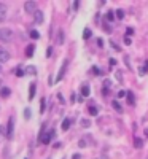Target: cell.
Returning <instances> with one entry per match:
<instances>
[{
  "instance_id": "obj_29",
  "label": "cell",
  "mask_w": 148,
  "mask_h": 159,
  "mask_svg": "<svg viewBox=\"0 0 148 159\" xmlns=\"http://www.w3.org/2000/svg\"><path fill=\"white\" fill-rule=\"evenodd\" d=\"M116 76H118V81L123 83V76H121V72H116Z\"/></svg>"
},
{
  "instance_id": "obj_33",
  "label": "cell",
  "mask_w": 148,
  "mask_h": 159,
  "mask_svg": "<svg viewBox=\"0 0 148 159\" xmlns=\"http://www.w3.org/2000/svg\"><path fill=\"white\" fill-rule=\"evenodd\" d=\"M132 34H134V29H131V27H129V29L126 30V37H127V35H132Z\"/></svg>"
},
{
  "instance_id": "obj_37",
  "label": "cell",
  "mask_w": 148,
  "mask_h": 159,
  "mask_svg": "<svg viewBox=\"0 0 148 159\" xmlns=\"http://www.w3.org/2000/svg\"><path fill=\"white\" fill-rule=\"evenodd\" d=\"M3 132H5V127H3V126H0V135H2Z\"/></svg>"
},
{
  "instance_id": "obj_26",
  "label": "cell",
  "mask_w": 148,
  "mask_h": 159,
  "mask_svg": "<svg viewBox=\"0 0 148 159\" xmlns=\"http://www.w3.org/2000/svg\"><path fill=\"white\" fill-rule=\"evenodd\" d=\"M81 126H83V127H89V126H91V121H89V119H83Z\"/></svg>"
},
{
  "instance_id": "obj_38",
  "label": "cell",
  "mask_w": 148,
  "mask_h": 159,
  "mask_svg": "<svg viewBox=\"0 0 148 159\" xmlns=\"http://www.w3.org/2000/svg\"><path fill=\"white\" fill-rule=\"evenodd\" d=\"M78 7H80V2H75V3H73V8H75V10H76V8H78Z\"/></svg>"
},
{
  "instance_id": "obj_40",
  "label": "cell",
  "mask_w": 148,
  "mask_h": 159,
  "mask_svg": "<svg viewBox=\"0 0 148 159\" xmlns=\"http://www.w3.org/2000/svg\"><path fill=\"white\" fill-rule=\"evenodd\" d=\"M145 135L148 137V129H145Z\"/></svg>"
},
{
  "instance_id": "obj_18",
  "label": "cell",
  "mask_w": 148,
  "mask_h": 159,
  "mask_svg": "<svg viewBox=\"0 0 148 159\" xmlns=\"http://www.w3.org/2000/svg\"><path fill=\"white\" fill-rule=\"evenodd\" d=\"M105 19H107V21H115V13H113V11H109V13L105 15Z\"/></svg>"
},
{
  "instance_id": "obj_31",
  "label": "cell",
  "mask_w": 148,
  "mask_h": 159,
  "mask_svg": "<svg viewBox=\"0 0 148 159\" xmlns=\"http://www.w3.org/2000/svg\"><path fill=\"white\" fill-rule=\"evenodd\" d=\"M51 54H53V48H51V46H49V48H48V49H46V56H48V57H49V56H51Z\"/></svg>"
},
{
  "instance_id": "obj_42",
  "label": "cell",
  "mask_w": 148,
  "mask_h": 159,
  "mask_svg": "<svg viewBox=\"0 0 148 159\" xmlns=\"http://www.w3.org/2000/svg\"><path fill=\"white\" fill-rule=\"evenodd\" d=\"M0 91H2V83H0Z\"/></svg>"
},
{
  "instance_id": "obj_39",
  "label": "cell",
  "mask_w": 148,
  "mask_h": 159,
  "mask_svg": "<svg viewBox=\"0 0 148 159\" xmlns=\"http://www.w3.org/2000/svg\"><path fill=\"white\" fill-rule=\"evenodd\" d=\"M80 157H81L80 154H73V157H72V159H80Z\"/></svg>"
},
{
  "instance_id": "obj_27",
  "label": "cell",
  "mask_w": 148,
  "mask_h": 159,
  "mask_svg": "<svg viewBox=\"0 0 148 159\" xmlns=\"http://www.w3.org/2000/svg\"><path fill=\"white\" fill-rule=\"evenodd\" d=\"M16 75H18V76H24V70H22L21 67H18V69H16Z\"/></svg>"
},
{
  "instance_id": "obj_2",
  "label": "cell",
  "mask_w": 148,
  "mask_h": 159,
  "mask_svg": "<svg viewBox=\"0 0 148 159\" xmlns=\"http://www.w3.org/2000/svg\"><path fill=\"white\" fill-rule=\"evenodd\" d=\"M13 38V32L10 29H0V40L2 42H10Z\"/></svg>"
},
{
  "instance_id": "obj_36",
  "label": "cell",
  "mask_w": 148,
  "mask_h": 159,
  "mask_svg": "<svg viewBox=\"0 0 148 159\" xmlns=\"http://www.w3.org/2000/svg\"><path fill=\"white\" fill-rule=\"evenodd\" d=\"M97 45L99 46H104V40H97Z\"/></svg>"
},
{
  "instance_id": "obj_4",
  "label": "cell",
  "mask_w": 148,
  "mask_h": 159,
  "mask_svg": "<svg viewBox=\"0 0 148 159\" xmlns=\"http://www.w3.org/2000/svg\"><path fill=\"white\" fill-rule=\"evenodd\" d=\"M13 127H15V121H13V118L8 119V130H7V139H13Z\"/></svg>"
},
{
  "instance_id": "obj_24",
  "label": "cell",
  "mask_w": 148,
  "mask_h": 159,
  "mask_svg": "<svg viewBox=\"0 0 148 159\" xmlns=\"http://www.w3.org/2000/svg\"><path fill=\"white\" fill-rule=\"evenodd\" d=\"M45 102H46V99H42V100H40V111H45Z\"/></svg>"
},
{
  "instance_id": "obj_3",
  "label": "cell",
  "mask_w": 148,
  "mask_h": 159,
  "mask_svg": "<svg viewBox=\"0 0 148 159\" xmlns=\"http://www.w3.org/2000/svg\"><path fill=\"white\" fill-rule=\"evenodd\" d=\"M37 8H38L37 2H25V3H24V10H25V13H35Z\"/></svg>"
},
{
  "instance_id": "obj_35",
  "label": "cell",
  "mask_w": 148,
  "mask_h": 159,
  "mask_svg": "<svg viewBox=\"0 0 148 159\" xmlns=\"http://www.w3.org/2000/svg\"><path fill=\"white\" fill-rule=\"evenodd\" d=\"M78 145H80V147H81V148H83V147H86V142H83V140H81V142H80Z\"/></svg>"
},
{
  "instance_id": "obj_15",
  "label": "cell",
  "mask_w": 148,
  "mask_h": 159,
  "mask_svg": "<svg viewBox=\"0 0 148 159\" xmlns=\"http://www.w3.org/2000/svg\"><path fill=\"white\" fill-rule=\"evenodd\" d=\"M11 94V89L10 88H7V86H3L2 88V91H0V96H2V97H8Z\"/></svg>"
},
{
  "instance_id": "obj_28",
  "label": "cell",
  "mask_w": 148,
  "mask_h": 159,
  "mask_svg": "<svg viewBox=\"0 0 148 159\" xmlns=\"http://www.w3.org/2000/svg\"><path fill=\"white\" fill-rule=\"evenodd\" d=\"M58 42H59V43H62V42H64V32H62V30L59 32V40H58Z\"/></svg>"
},
{
  "instance_id": "obj_13",
  "label": "cell",
  "mask_w": 148,
  "mask_h": 159,
  "mask_svg": "<svg viewBox=\"0 0 148 159\" xmlns=\"http://www.w3.org/2000/svg\"><path fill=\"white\" fill-rule=\"evenodd\" d=\"M35 88H37V84L35 83H30V86H29V100H32L34 97H35Z\"/></svg>"
},
{
  "instance_id": "obj_17",
  "label": "cell",
  "mask_w": 148,
  "mask_h": 159,
  "mask_svg": "<svg viewBox=\"0 0 148 159\" xmlns=\"http://www.w3.org/2000/svg\"><path fill=\"white\" fill-rule=\"evenodd\" d=\"M139 73H140V75H146V73H148V61L145 62V65H143L142 69H139Z\"/></svg>"
},
{
  "instance_id": "obj_9",
  "label": "cell",
  "mask_w": 148,
  "mask_h": 159,
  "mask_svg": "<svg viewBox=\"0 0 148 159\" xmlns=\"http://www.w3.org/2000/svg\"><path fill=\"white\" fill-rule=\"evenodd\" d=\"M24 73H25V75H30V76H35V75H37V69L34 67V65H29V67H25Z\"/></svg>"
},
{
  "instance_id": "obj_19",
  "label": "cell",
  "mask_w": 148,
  "mask_h": 159,
  "mask_svg": "<svg viewBox=\"0 0 148 159\" xmlns=\"http://www.w3.org/2000/svg\"><path fill=\"white\" fill-rule=\"evenodd\" d=\"M91 35H92V32H91V30H89V29L86 27V29L83 30V38H85V40H88V38H89Z\"/></svg>"
},
{
  "instance_id": "obj_21",
  "label": "cell",
  "mask_w": 148,
  "mask_h": 159,
  "mask_svg": "<svg viewBox=\"0 0 148 159\" xmlns=\"http://www.w3.org/2000/svg\"><path fill=\"white\" fill-rule=\"evenodd\" d=\"M115 15H116V18H118V19H123V18H124V11H123V10H116Z\"/></svg>"
},
{
  "instance_id": "obj_32",
  "label": "cell",
  "mask_w": 148,
  "mask_h": 159,
  "mask_svg": "<svg viewBox=\"0 0 148 159\" xmlns=\"http://www.w3.org/2000/svg\"><path fill=\"white\" fill-rule=\"evenodd\" d=\"M110 43H112V46H113V48H115L116 51H119V46H118V45H116V43L113 42V40H112V42H110Z\"/></svg>"
},
{
  "instance_id": "obj_30",
  "label": "cell",
  "mask_w": 148,
  "mask_h": 159,
  "mask_svg": "<svg viewBox=\"0 0 148 159\" xmlns=\"http://www.w3.org/2000/svg\"><path fill=\"white\" fill-rule=\"evenodd\" d=\"M124 43H126V45H131V43H132V40H131L129 37H124Z\"/></svg>"
},
{
  "instance_id": "obj_25",
  "label": "cell",
  "mask_w": 148,
  "mask_h": 159,
  "mask_svg": "<svg viewBox=\"0 0 148 159\" xmlns=\"http://www.w3.org/2000/svg\"><path fill=\"white\" fill-rule=\"evenodd\" d=\"M24 118L25 119H30V108H25L24 110Z\"/></svg>"
},
{
  "instance_id": "obj_22",
  "label": "cell",
  "mask_w": 148,
  "mask_h": 159,
  "mask_svg": "<svg viewBox=\"0 0 148 159\" xmlns=\"http://www.w3.org/2000/svg\"><path fill=\"white\" fill-rule=\"evenodd\" d=\"M30 38H34V40H38V38H40V34H38L37 30H30Z\"/></svg>"
},
{
  "instance_id": "obj_20",
  "label": "cell",
  "mask_w": 148,
  "mask_h": 159,
  "mask_svg": "<svg viewBox=\"0 0 148 159\" xmlns=\"http://www.w3.org/2000/svg\"><path fill=\"white\" fill-rule=\"evenodd\" d=\"M97 113H99L97 107H89V115H91V116H96Z\"/></svg>"
},
{
  "instance_id": "obj_8",
  "label": "cell",
  "mask_w": 148,
  "mask_h": 159,
  "mask_svg": "<svg viewBox=\"0 0 148 159\" xmlns=\"http://www.w3.org/2000/svg\"><path fill=\"white\" fill-rule=\"evenodd\" d=\"M67 64H69V61H64L62 67H61V70H59V75H58V78H56V81H61V80L64 78V73H65V70H67Z\"/></svg>"
},
{
  "instance_id": "obj_14",
  "label": "cell",
  "mask_w": 148,
  "mask_h": 159,
  "mask_svg": "<svg viewBox=\"0 0 148 159\" xmlns=\"http://www.w3.org/2000/svg\"><path fill=\"white\" fill-rule=\"evenodd\" d=\"M70 119L69 118H65L64 121H62V124H61V127H62V130H69V127H70Z\"/></svg>"
},
{
  "instance_id": "obj_6",
  "label": "cell",
  "mask_w": 148,
  "mask_h": 159,
  "mask_svg": "<svg viewBox=\"0 0 148 159\" xmlns=\"http://www.w3.org/2000/svg\"><path fill=\"white\" fill-rule=\"evenodd\" d=\"M7 11H8L7 5L5 3H0V22H3L7 19Z\"/></svg>"
},
{
  "instance_id": "obj_12",
  "label": "cell",
  "mask_w": 148,
  "mask_h": 159,
  "mask_svg": "<svg viewBox=\"0 0 148 159\" xmlns=\"http://www.w3.org/2000/svg\"><path fill=\"white\" fill-rule=\"evenodd\" d=\"M34 51H35V46L34 45H27V48H25V56L32 57L34 56Z\"/></svg>"
},
{
  "instance_id": "obj_34",
  "label": "cell",
  "mask_w": 148,
  "mask_h": 159,
  "mask_svg": "<svg viewBox=\"0 0 148 159\" xmlns=\"http://www.w3.org/2000/svg\"><path fill=\"white\" fill-rule=\"evenodd\" d=\"M123 96H126V92H124V91H119V92H118V97H123Z\"/></svg>"
},
{
  "instance_id": "obj_7",
  "label": "cell",
  "mask_w": 148,
  "mask_h": 159,
  "mask_svg": "<svg viewBox=\"0 0 148 159\" xmlns=\"http://www.w3.org/2000/svg\"><path fill=\"white\" fill-rule=\"evenodd\" d=\"M34 22H35V24H42V22H43V13H42V11L37 10V11L34 13Z\"/></svg>"
},
{
  "instance_id": "obj_5",
  "label": "cell",
  "mask_w": 148,
  "mask_h": 159,
  "mask_svg": "<svg viewBox=\"0 0 148 159\" xmlns=\"http://www.w3.org/2000/svg\"><path fill=\"white\" fill-rule=\"evenodd\" d=\"M7 61H10V52L7 49H3V48H0V64L7 62Z\"/></svg>"
},
{
  "instance_id": "obj_41",
  "label": "cell",
  "mask_w": 148,
  "mask_h": 159,
  "mask_svg": "<svg viewBox=\"0 0 148 159\" xmlns=\"http://www.w3.org/2000/svg\"><path fill=\"white\" fill-rule=\"evenodd\" d=\"M0 72H2V64H0Z\"/></svg>"
},
{
  "instance_id": "obj_11",
  "label": "cell",
  "mask_w": 148,
  "mask_h": 159,
  "mask_svg": "<svg viewBox=\"0 0 148 159\" xmlns=\"http://www.w3.org/2000/svg\"><path fill=\"white\" fill-rule=\"evenodd\" d=\"M91 94V88L88 84H83L81 86V97H88Z\"/></svg>"
},
{
  "instance_id": "obj_10",
  "label": "cell",
  "mask_w": 148,
  "mask_h": 159,
  "mask_svg": "<svg viewBox=\"0 0 148 159\" xmlns=\"http://www.w3.org/2000/svg\"><path fill=\"white\" fill-rule=\"evenodd\" d=\"M126 100L129 105H136V97H134V94L131 91H127V94H126Z\"/></svg>"
},
{
  "instance_id": "obj_16",
  "label": "cell",
  "mask_w": 148,
  "mask_h": 159,
  "mask_svg": "<svg viewBox=\"0 0 148 159\" xmlns=\"http://www.w3.org/2000/svg\"><path fill=\"white\" fill-rule=\"evenodd\" d=\"M134 147H136L137 150H139V148H142V147H143V142H142V139H139V137L134 139Z\"/></svg>"
},
{
  "instance_id": "obj_23",
  "label": "cell",
  "mask_w": 148,
  "mask_h": 159,
  "mask_svg": "<svg viewBox=\"0 0 148 159\" xmlns=\"http://www.w3.org/2000/svg\"><path fill=\"white\" fill-rule=\"evenodd\" d=\"M113 108H115L116 111H119V113H121V111H123V108H121V105H119V103H118L116 100L113 102Z\"/></svg>"
},
{
  "instance_id": "obj_1",
  "label": "cell",
  "mask_w": 148,
  "mask_h": 159,
  "mask_svg": "<svg viewBox=\"0 0 148 159\" xmlns=\"http://www.w3.org/2000/svg\"><path fill=\"white\" fill-rule=\"evenodd\" d=\"M54 137V130H49V132H45V129H42V134H40V142L43 145H48L51 142V139Z\"/></svg>"
}]
</instances>
